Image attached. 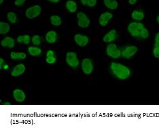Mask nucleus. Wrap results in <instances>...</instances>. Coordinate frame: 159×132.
Here are the masks:
<instances>
[{
	"label": "nucleus",
	"mask_w": 159,
	"mask_h": 132,
	"mask_svg": "<svg viewBox=\"0 0 159 132\" xmlns=\"http://www.w3.org/2000/svg\"><path fill=\"white\" fill-rule=\"evenodd\" d=\"M110 68L114 75L119 79L125 80L130 77V71L125 65L117 62H112Z\"/></svg>",
	"instance_id": "nucleus-1"
},
{
	"label": "nucleus",
	"mask_w": 159,
	"mask_h": 132,
	"mask_svg": "<svg viewBox=\"0 0 159 132\" xmlns=\"http://www.w3.org/2000/svg\"><path fill=\"white\" fill-rule=\"evenodd\" d=\"M144 28V25L142 23H137V22H133L130 23L127 29L129 33L133 37H139L140 35V31L141 29H143Z\"/></svg>",
	"instance_id": "nucleus-2"
},
{
	"label": "nucleus",
	"mask_w": 159,
	"mask_h": 132,
	"mask_svg": "<svg viewBox=\"0 0 159 132\" xmlns=\"http://www.w3.org/2000/svg\"><path fill=\"white\" fill-rule=\"evenodd\" d=\"M42 8L39 5H34L28 8L25 11V16L29 19H33L40 15Z\"/></svg>",
	"instance_id": "nucleus-3"
},
{
	"label": "nucleus",
	"mask_w": 159,
	"mask_h": 132,
	"mask_svg": "<svg viewBox=\"0 0 159 132\" xmlns=\"http://www.w3.org/2000/svg\"><path fill=\"white\" fill-rule=\"evenodd\" d=\"M106 53H107L108 56L114 59L118 58L121 56V50L114 43H110L108 45L107 48H106Z\"/></svg>",
	"instance_id": "nucleus-4"
},
{
	"label": "nucleus",
	"mask_w": 159,
	"mask_h": 132,
	"mask_svg": "<svg viewBox=\"0 0 159 132\" xmlns=\"http://www.w3.org/2000/svg\"><path fill=\"white\" fill-rule=\"evenodd\" d=\"M77 25L80 28H85L88 27L90 25L91 20L88 19V17L82 12H80L77 14Z\"/></svg>",
	"instance_id": "nucleus-5"
},
{
	"label": "nucleus",
	"mask_w": 159,
	"mask_h": 132,
	"mask_svg": "<svg viewBox=\"0 0 159 132\" xmlns=\"http://www.w3.org/2000/svg\"><path fill=\"white\" fill-rule=\"evenodd\" d=\"M66 62L69 67L75 68L78 67L79 60L77 58V54L75 52H69L66 54Z\"/></svg>",
	"instance_id": "nucleus-6"
},
{
	"label": "nucleus",
	"mask_w": 159,
	"mask_h": 132,
	"mask_svg": "<svg viewBox=\"0 0 159 132\" xmlns=\"http://www.w3.org/2000/svg\"><path fill=\"white\" fill-rule=\"evenodd\" d=\"M82 69L84 74L91 75L93 71V62L88 58L84 59L82 62Z\"/></svg>",
	"instance_id": "nucleus-7"
},
{
	"label": "nucleus",
	"mask_w": 159,
	"mask_h": 132,
	"mask_svg": "<svg viewBox=\"0 0 159 132\" xmlns=\"http://www.w3.org/2000/svg\"><path fill=\"white\" fill-rule=\"evenodd\" d=\"M137 50H138L137 49V47L135 46H128L122 52L121 55L123 58H125L126 59H129L136 54Z\"/></svg>",
	"instance_id": "nucleus-8"
},
{
	"label": "nucleus",
	"mask_w": 159,
	"mask_h": 132,
	"mask_svg": "<svg viewBox=\"0 0 159 132\" xmlns=\"http://www.w3.org/2000/svg\"><path fill=\"white\" fill-rule=\"evenodd\" d=\"M74 41L77 45H78L80 47H84L88 43L89 39L86 35H83L81 34H76L74 36Z\"/></svg>",
	"instance_id": "nucleus-9"
},
{
	"label": "nucleus",
	"mask_w": 159,
	"mask_h": 132,
	"mask_svg": "<svg viewBox=\"0 0 159 132\" xmlns=\"http://www.w3.org/2000/svg\"><path fill=\"white\" fill-rule=\"evenodd\" d=\"M113 18V14L111 12H105L101 14L99 19V23L101 27H105L108 25L109 20Z\"/></svg>",
	"instance_id": "nucleus-10"
},
{
	"label": "nucleus",
	"mask_w": 159,
	"mask_h": 132,
	"mask_svg": "<svg viewBox=\"0 0 159 132\" xmlns=\"http://www.w3.org/2000/svg\"><path fill=\"white\" fill-rule=\"evenodd\" d=\"M13 98L17 102H23L26 98V95L24 92L20 89H16L12 93Z\"/></svg>",
	"instance_id": "nucleus-11"
},
{
	"label": "nucleus",
	"mask_w": 159,
	"mask_h": 132,
	"mask_svg": "<svg viewBox=\"0 0 159 132\" xmlns=\"http://www.w3.org/2000/svg\"><path fill=\"white\" fill-rule=\"evenodd\" d=\"M25 66L23 64H19L16 65V67L13 68V70L11 72V75L12 77H19V76L22 75L24 71H25Z\"/></svg>",
	"instance_id": "nucleus-12"
},
{
	"label": "nucleus",
	"mask_w": 159,
	"mask_h": 132,
	"mask_svg": "<svg viewBox=\"0 0 159 132\" xmlns=\"http://www.w3.org/2000/svg\"><path fill=\"white\" fill-rule=\"evenodd\" d=\"M116 31L114 29H112L105 35V36L103 38V40L105 43H111L116 39Z\"/></svg>",
	"instance_id": "nucleus-13"
},
{
	"label": "nucleus",
	"mask_w": 159,
	"mask_h": 132,
	"mask_svg": "<svg viewBox=\"0 0 159 132\" xmlns=\"http://www.w3.org/2000/svg\"><path fill=\"white\" fill-rule=\"evenodd\" d=\"M1 45L4 47L12 48L15 47V39L10 37H6L1 41Z\"/></svg>",
	"instance_id": "nucleus-14"
},
{
	"label": "nucleus",
	"mask_w": 159,
	"mask_h": 132,
	"mask_svg": "<svg viewBox=\"0 0 159 132\" xmlns=\"http://www.w3.org/2000/svg\"><path fill=\"white\" fill-rule=\"evenodd\" d=\"M45 38L48 43H55L57 39V34L54 31H50L46 34Z\"/></svg>",
	"instance_id": "nucleus-15"
},
{
	"label": "nucleus",
	"mask_w": 159,
	"mask_h": 132,
	"mask_svg": "<svg viewBox=\"0 0 159 132\" xmlns=\"http://www.w3.org/2000/svg\"><path fill=\"white\" fill-rule=\"evenodd\" d=\"M65 7L70 13H75L77 10V3L73 0H68L66 2Z\"/></svg>",
	"instance_id": "nucleus-16"
},
{
	"label": "nucleus",
	"mask_w": 159,
	"mask_h": 132,
	"mask_svg": "<svg viewBox=\"0 0 159 132\" xmlns=\"http://www.w3.org/2000/svg\"><path fill=\"white\" fill-rule=\"evenodd\" d=\"M104 5L109 10H114L118 8V3L116 0H104Z\"/></svg>",
	"instance_id": "nucleus-17"
},
{
	"label": "nucleus",
	"mask_w": 159,
	"mask_h": 132,
	"mask_svg": "<svg viewBox=\"0 0 159 132\" xmlns=\"http://www.w3.org/2000/svg\"><path fill=\"white\" fill-rule=\"evenodd\" d=\"M144 13L139 10H134L131 14V18L136 21H141L144 19Z\"/></svg>",
	"instance_id": "nucleus-18"
},
{
	"label": "nucleus",
	"mask_w": 159,
	"mask_h": 132,
	"mask_svg": "<svg viewBox=\"0 0 159 132\" xmlns=\"http://www.w3.org/2000/svg\"><path fill=\"white\" fill-rule=\"evenodd\" d=\"M27 58V54L23 52H12L10 53V58L12 60H24Z\"/></svg>",
	"instance_id": "nucleus-19"
},
{
	"label": "nucleus",
	"mask_w": 159,
	"mask_h": 132,
	"mask_svg": "<svg viewBox=\"0 0 159 132\" xmlns=\"http://www.w3.org/2000/svg\"><path fill=\"white\" fill-rule=\"evenodd\" d=\"M50 21L52 25L55 27H59L61 25L62 23V20L61 19V17L59 16L58 15L51 16L50 18Z\"/></svg>",
	"instance_id": "nucleus-20"
},
{
	"label": "nucleus",
	"mask_w": 159,
	"mask_h": 132,
	"mask_svg": "<svg viewBox=\"0 0 159 132\" xmlns=\"http://www.w3.org/2000/svg\"><path fill=\"white\" fill-rule=\"evenodd\" d=\"M10 29V26L8 23L0 22V34L4 35L8 33Z\"/></svg>",
	"instance_id": "nucleus-21"
},
{
	"label": "nucleus",
	"mask_w": 159,
	"mask_h": 132,
	"mask_svg": "<svg viewBox=\"0 0 159 132\" xmlns=\"http://www.w3.org/2000/svg\"><path fill=\"white\" fill-rule=\"evenodd\" d=\"M28 52L32 56H38L42 54V50L39 47L31 46L28 48Z\"/></svg>",
	"instance_id": "nucleus-22"
},
{
	"label": "nucleus",
	"mask_w": 159,
	"mask_h": 132,
	"mask_svg": "<svg viewBox=\"0 0 159 132\" xmlns=\"http://www.w3.org/2000/svg\"><path fill=\"white\" fill-rule=\"evenodd\" d=\"M16 40L18 41V43L27 45L30 42L31 37L29 35H20L18 37Z\"/></svg>",
	"instance_id": "nucleus-23"
},
{
	"label": "nucleus",
	"mask_w": 159,
	"mask_h": 132,
	"mask_svg": "<svg viewBox=\"0 0 159 132\" xmlns=\"http://www.w3.org/2000/svg\"><path fill=\"white\" fill-rule=\"evenodd\" d=\"M7 19L10 23L15 24L17 21V15L14 12H9L7 14Z\"/></svg>",
	"instance_id": "nucleus-24"
},
{
	"label": "nucleus",
	"mask_w": 159,
	"mask_h": 132,
	"mask_svg": "<svg viewBox=\"0 0 159 132\" xmlns=\"http://www.w3.org/2000/svg\"><path fill=\"white\" fill-rule=\"evenodd\" d=\"M31 42L35 46H39L41 44V37L39 35H33L31 38Z\"/></svg>",
	"instance_id": "nucleus-25"
},
{
	"label": "nucleus",
	"mask_w": 159,
	"mask_h": 132,
	"mask_svg": "<svg viewBox=\"0 0 159 132\" xmlns=\"http://www.w3.org/2000/svg\"><path fill=\"white\" fill-rule=\"evenodd\" d=\"M141 38L143 39H147V38L149 37V31L146 28H144L143 29H141L140 31V35Z\"/></svg>",
	"instance_id": "nucleus-26"
},
{
	"label": "nucleus",
	"mask_w": 159,
	"mask_h": 132,
	"mask_svg": "<svg viewBox=\"0 0 159 132\" xmlns=\"http://www.w3.org/2000/svg\"><path fill=\"white\" fill-rule=\"evenodd\" d=\"M56 61V59L55 57V56H51V57H46V62L49 64H55Z\"/></svg>",
	"instance_id": "nucleus-27"
},
{
	"label": "nucleus",
	"mask_w": 159,
	"mask_h": 132,
	"mask_svg": "<svg viewBox=\"0 0 159 132\" xmlns=\"http://www.w3.org/2000/svg\"><path fill=\"white\" fill-rule=\"evenodd\" d=\"M26 0H15V5L16 7H20L22 6L24 3H25Z\"/></svg>",
	"instance_id": "nucleus-28"
},
{
	"label": "nucleus",
	"mask_w": 159,
	"mask_h": 132,
	"mask_svg": "<svg viewBox=\"0 0 159 132\" xmlns=\"http://www.w3.org/2000/svg\"><path fill=\"white\" fill-rule=\"evenodd\" d=\"M97 3V0H89L88 2L87 6L90 7V8H93V7H95L96 6Z\"/></svg>",
	"instance_id": "nucleus-29"
},
{
	"label": "nucleus",
	"mask_w": 159,
	"mask_h": 132,
	"mask_svg": "<svg viewBox=\"0 0 159 132\" xmlns=\"http://www.w3.org/2000/svg\"><path fill=\"white\" fill-rule=\"evenodd\" d=\"M154 56L157 58H159V47H154L153 50Z\"/></svg>",
	"instance_id": "nucleus-30"
},
{
	"label": "nucleus",
	"mask_w": 159,
	"mask_h": 132,
	"mask_svg": "<svg viewBox=\"0 0 159 132\" xmlns=\"http://www.w3.org/2000/svg\"><path fill=\"white\" fill-rule=\"evenodd\" d=\"M154 47H159V33H158L156 37H155Z\"/></svg>",
	"instance_id": "nucleus-31"
},
{
	"label": "nucleus",
	"mask_w": 159,
	"mask_h": 132,
	"mask_svg": "<svg viewBox=\"0 0 159 132\" xmlns=\"http://www.w3.org/2000/svg\"><path fill=\"white\" fill-rule=\"evenodd\" d=\"M55 53L52 50H48L46 53V57H51V56H54Z\"/></svg>",
	"instance_id": "nucleus-32"
},
{
	"label": "nucleus",
	"mask_w": 159,
	"mask_h": 132,
	"mask_svg": "<svg viewBox=\"0 0 159 132\" xmlns=\"http://www.w3.org/2000/svg\"><path fill=\"white\" fill-rule=\"evenodd\" d=\"M88 1H89V0H80V2H81V3H82V5L87 6Z\"/></svg>",
	"instance_id": "nucleus-33"
},
{
	"label": "nucleus",
	"mask_w": 159,
	"mask_h": 132,
	"mask_svg": "<svg viewBox=\"0 0 159 132\" xmlns=\"http://www.w3.org/2000/svg\"><path fill=\"white\" fill-rule=\"evenodd\" d=\"M137 2V0H129V3L130 5H135Z\"/></svg>",
	"instance_id": "nucleus-34"
},
{
	"label": "nucleus",
	"mask_w": 159,
	"mask_h": 132,
	"mask_svg": "<svg viewBox=\"0 0 159 132\" xmlns=\"http://www.w3.org/2000/svg\"><path fill=\"white\" fill-rule=\"evenodd\" d=\"M47 1L52 2V3H56L60 2V0H47Z\"/></svg>",
	"instance_id": "nucleus-35"
},
{
	"label": "nucleus",
	"mask_w": 159,
	"mask_h": 132,
	"mask_svg": "<svg viewBox=\"0 0 159 132\" xmlns=\"http://www.w3.org/2000/svg\"><path fill=\"white\" fill-rule=\"evenodd\" d=\"M0 65H1V69H2V67L3 66V60L2 58L0 59Z\"/></svg>",
	"instance_id": "nucleus-36"
},
{
	"label": "nucleus",
	"mask_w": 159,
	"mask_h": 132,
	"mask_svg": "<svg viewBox=\"0 0 159 132\" xmlns=\"http://www.w3.org/2000/svg\"><path fill=\"white\" fill-rule=\"evenodd\" d=\"M157 23H158V25H159V15L157 16Z\"/></svg>",
	"instance_id": "nucleus-37"
},
{
	"label": "nucleus",
	"mask_w": 159,
	"mask_h": 132,
	"mask_svg": "<svg viewBox=\"0 0 159 132\" xmlns=\"http://www.w3.org/2000/svg\"><path fill=\"white\" fill-rule=\"evenodd\" d=\"M3 1H4V0H0V4H2V3H3Z\"/></svg>",
	"instance_id": "nucleus-38"
}]
</instances>
